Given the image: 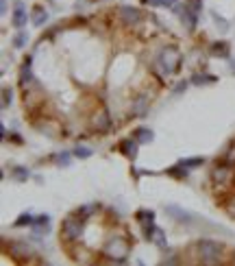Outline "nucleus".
<instances>
[{
    "instance_id": "1",
    "label": "nucleus",
    "mask_w": 235,
    "mask_h": 266,
    "mask_svg": "<svg viewBox=\"0 0 235 266\" xmlns=\"http://www.w3.org/2000/svg\"><path fill=\"white\" fill-rule=\"evenodd\" d=\"M224 247L216 240H198L196 242V253L203 264H220Z\"/></svg>"
},
{
    "instance_id": "2",
    "label": "nucleus",
    "mask_w": 235,
    "mask_h": 266,
    "mask_svg": "<svg viewBox=\"0 0 235 266\" xmlns=\"http://www.w3.org/2000/svg\"><path fill=\"white\" fill-rule=\"evenodd\" d=\"M157 68L161 70L166 77L179 72V68H181V53H179L174 46L163 48L161 53H159V57H157Z\"/></svg>"
},
{
    "instance_id": "3",
    "label": "nucleus",
    "mask_w": 235,
    "mask_h": 266,
    "mask_svg": "<svg viewBox=\"0 0 235 266\" xmlns=\"http://www.w3.org/2000/svg\"><path fill=\"white\" fill-rule=\"evenodd\" d=\"M104 253L109 255V258H113V262L116 264H124L129 258V242L124 238H111L107 240V244H104Z\"/></svg>"
},
{
    "instance_id": "4",
    "label": "nucleus",
    "mask_w": 235,
    "mask_h": 266,
    "mask_svg": "<svg viewBox=\"0 0 235 266\" xmlns=\"http://www.w3.org/2000/svg\"><path fill=\"white\" fill-rule=\"evenodd\" d=\"M233 177H235V170H233L231 164H227V162L216 164L213 170H211V181H213L216 188H224V185H229L233 181Z\"/></svg>"
},
{
    "instance_id": "5",
    "label": "nucleus",
    "mask_w": 235,
    "mask_h": 266,
    "mask_svg": "<svg viewBox=\"0 0 235 266\" xmlns=\"http://www.w3.org/2000/svg\"><path fill=\"white\" fill-rule=\"evenodd\" d=\"M83 236V218L78 216V218H74V216H70L63 220V225H61V238H66L70 240V242H74V240H78Z\"/></svg>"
},
{
    "instance_id": "6",
    "label": "nucleus",
    "mask_w": 235,
    "mask_h": 266,
    "mask_svg": "<svg viewBox=\"0 0 235 266\" xmlns=\"http://www.w3.org/2000/svg\"><path fill=\"white\" fill-rule=\"evenodd\" d=\"M166 214L172 220L181 223V225H192L194 220H196V216H194L192 212H187V209H183L181 205H174V203H168L166 205Z\"/></svg>"
},
{
    "instance_id": "7",
    "label": "nucleus",
    "mask_w": 235,
    "mask_h": 266,
    "mask_svg": "<svg viewBox=\"0 0 235 266\" xmlns=\"http://www.w3.org/2000/svg\"><path fill=\"white\" fill-rule=\"evenodd\" d=\"M174 9V13L179 16V20L183 22V27L187 29V31H194L196 29V24H198V13L194 11L189 4H185V7H172Z\"/></svg>"
},
{
    "instance_id": "8",
    "label": "nucleus",
    "mask_w": 235,
    "mask_h": 266,
    "mask_svg": "<svg viewBox=\"0 0 235 266\" xmlns=\"http://www.w3.org/2000/svg\"><path fill=\"white\" fill-rule=\"evenodd\" d=\"M118 16L127 27H135V24L142 22V13H139V9L129 7V4H124V7L118 9Z\"/></svg>"
},
{
    "instance_id": "9",
    "label": "nucleus",
    "mask_w": 235,
    "mask_h": 266,
    "mask_svg": "<svg viewBox=\"0 0 235 266\" xmlns=\"http://www.w3.org/2000/svg\"><path fill=\"white\" fill-rule=\"evenodd\" d=\"M9 253H11L13 258H18V260H28V258H33V249H31V244H28L26 240H16V242H11V247H9Z\"/></svg>"
},
{
    "instance_id": "10",
    "label": "nucleus",
    "mask_w": 235,
    "mask_h": 266,
    "mask_svg": "<svg viewBox=\"0 0 235 266\" xmlns=\"http://www.w3.org/2000/svg\"><path fill=\"white\" fill-rule=\"evenodd\" d=\"M28 22V13L24 9L22 0H16V7H13V13H11V24L13 29H24Z\"/></svg>"
},
{
    "instance_id": "11",
    "label": "nucleus",
    "mask_w": 235,
    "mask_h": 266,
    "mask_svg": "<svg viewBox=\"0 0 235 266\" xmlns=\"http://www.w3.org/2000/svg\"><path fill=\"white\" fill-rule=\"evenodd\" d=\"M92 127L96 129L98 133H107L111 129V118H109V112L107 109H101L96 116L92 118Z\"/></svg>"
},
{
    "instance_id": "12",
    "label": "nucleus",
    "mask_w": 235,
    "mask_h": 266,
    "mask_svg": "<svg viewBox=\"0 0 235 266\" xmlns=\"http://www.w3.org/2000/svg\"><path fill=\"white\" fill-rule=\"evenodd\" d=\"M31 229H33V234L37 236H46L48 232H51V216L48 214H42V216H37L33 220V225H31Z\"/></svg>"
},
{
    "instance_id": "13",
    "label": "nucleus",
    "mask_w": 235,
    "mask_h": 266,
    "mask_svg": "<svg viewBox=\"0 0 235 266\" xmlns=\"http://www.w3.org/2000/svg\"><path fill=\"white\" fill-rule=\"evenodd\" d=\"M20 83L26 88V85H33V83H37L35 81V77H33V66H31V57H26L24 59V63L20 66Z\"/></svg>"
},
{
    "instance_id": "14",
    "label": "nucleus",
    "mask_w": 235,
    "mask_h": 266,
    "mask_svg": "<svg viewBox=\"0 0 235 266\" xmlns=\"http://www.w3.org/2000/svg\"><path fill=\"white\" fill-rule=\"evenodd\" d=\"M137 147H139V142L135 138H129V140H122L120 142V153L124 155V157H129V159H135L137 157Z\"/></svg>"
},
{
    "instance_id": "15",
    "label": "nucleus",
    "mask_w": 235,
    "mask_h": 266,
    "mask_svg": "<svg viewBox=\"0 0 235 266\" xmlns=\"http://www.w3.org/2000/svg\"><path fill=\"white\" fill-rule=\"evenodd\" d=\"M146 112H148V96L146 94H139L131 103V114L133 116H144Z\"/></svg>"
},
{
    "instance_id": "16",
    "label": "nucleus",
    "mask_w": 235,
    "mask_h": 266,
    "mask_svg": "<svg viewBox=\"0 0 235 266\" xmlns=\"http://www.w3.org/2000/svg\"><path fill=\"white\" fill-rule=\"evenodd\" d=\"M31 20H33V27H44L48 22V11L42 7V4H35L33 7V13H31Z\"/></svg>"
},
{
    "instance_id": "17",
    "label": "nucleus",
    "mask_w": 235,
    "mask_h": 266,
    "mask_svg": "<svg viewBox=\"0 0 235 266\" xmlns=\"http://www.w3.org/2000/svg\"><path fill=\"white\" fill-rule=\"evenodd\" d=\"M209 53H211V57L229 59V55H231V46H229L227 42H213L211 48H209Z\"/></svg>"
},
{
    "instance_id": "18",
    "label": "nucleus",
    "mask_w": 235,
    "mask_h": 266,
    "mask_svg": "<svg viewBox=\"0 0 235 266\" xmlns=\"http://www.w3.org/2000/svg\"><path fill=\"white\" fill-rule=\"evenodd\" d=\"M133 138L137 140L139 144H151L153 138H155V133L151 131V129H146V127H137V129L133 131Z\"/></svg>"
},
{
    "instance_id": "19",
    "label": "nucleus",
    "mask_w": 235,
    "mask_h": 266,
    "mask_svg": "<svg viewBox=\"0 0 235 266\" xmlns=\"http://www.w3.org/2000/svg\"><path fill=\"white\" fill-rule=\"evenodd\" d=\"M28 177H31L28 168H24V166H13L11 168V179H13V181L24 183V181H28Z\"/></svg>"
},
{
    "instance_id": "20",
    "label": "nucleus",
    "mask_w": 235,
    "mask_h": 266,
    "mask_svg": "<svg viewBox=\"0 0 235 266\" xmlns=\"http://www.w3.org/2000/svg\"><path fill=\"white\" fill-rule=\"evenodd\" d=\"M189 83H192V85H209V83H216V77H213V74H203V72H196V74H192V79H189Z\"/></svg>"
},
{
    "instance_id": "21",
    "label": "nucleus",
    "mask_w": 235,
    "mask_h": 266,
    "mask_svg": "<svg viewBox=\"0 0 235 266\" xmlns=\"http://www.w3.org/2000/svg\"><path fill=\"white\" fill-rule=\"evenodd\" d=\"M28 44V31H22V29H18V33L13 35L11 39V46L13 48H24Z\"/></svg>"
},
{
    "instance_id": "22",
    "label": "nucleus",
    "mask_w": 235,
    "mask_h": 266,
    "mask_svg": "<svg viewBox=\"0 0 235 266\" xmlns=\"http://www.w3.org/2000/svg\"><path fill=\"white\" fill-rule=\"evenodd\" d=\"M166 173L170 175V177H174V179H187V175H189V168H185L181 162L177 164V166H172V168H168Z\"/></svg>"
},
{
    "instance_id": "23",
    "label": "nucleus",
    "mask_w": 235,
    "mask_h": 266,
    "mask_svg": "<svg viewBox=\"0 0 235 266\" xmlns=\"http://www.w3.org/2000/svg\"><path fill=\"white\" fill-rule=\"evenodd\" d=\"M135 220H137L139 225L153 223V220H155V212H153V209H137V212H135Z\"/></svg>"
},
{
    "instance_id": "24",
    "label": "nucleus",
    "mask_w": 235,
    "mask_h": 266,
    "mask_svg": "<svg viewBox=\"0 0 235 266\" xmlns=\"http://www.w3.org/2000/svg\"><path fill=\"white\" fill-rule=\"evenodd\" d=\"M33 220H35L33 214L24 212V214H20V216L16 218V223H13V227H31V225H33Z\"/></svg>"
},
{
    "instance_id": "25",
    "label": "nucleus",
    "mask_w": 235,
    "mask_h": 266,
    "mask_svg": "<svg viewBox=\"0 0 235 266\" xmlns=\"http://www.w3.org/2000/svg\"><path fill=\"white\" fill-rule=\"evenodd\" d=\"M146 7H177V2L179 0H142Z\"/></svg>"
},
{
    "instance_id": "26",
    "label": "nucleus",
    "mask_w": 235,
    "mask_h": 266,
    "mask_svg": "<svg viewBox=\"0 0 235 266\" xmlns=\"http://www.w3.org/2000/svg\"><path fill=\"white\" fill-rule=\"evenodd\" d=\"M179 162H181L185 168L194 170V168H201V166H203V164H205V157H187V159H179Z\"/></svg>"
},
{
    "instance_id": "27",
    "label": "nucleus",
    "mask_w": 235,
    "mask_h": 266,
    "mask_svg": "<svg viewBox=\"0 0 235 266\" xmlns=\"http://www.w3.org/2000/svg\"><path fill=\"white\" fill-rule=\"evenodd\" d=\"M72 155L74 153H66V150H63V153H57V155H54V164H57V166H63V168H66V166H70V162H72Z\"/></svg>"
},
{
    "instance_id": "28",
    "label": "nucleus",
    "mask_w": 235,
    "mask_h": 266,
    "mask_svg": "<svg viewBox=\"0 0 235 266\" xmlns=\"http://www.w3.org/2000/svg\"><path fill=\"white\" fill-rule=\"evenodd\" d=\"M72 153H74V157H77V159H89L94 155V150L89 147H81V144H78V147H74Z\"/></svg>"
},
{
    "instance_id": "29",
    "label": "nucleus",
    "mask_w": 235,
    "mask_h": 266,
    "mask_svg": "<svg viewBox=\"0 0 235 266\" xmlns=\"http://www.w3.org/2000/svg\"><path fill=\"white\" fill-rule=\"evenodd\" d=\"M155 232H157V227H155V220H153V223H144V225H142V234H144V240H153Z\"/></svg>"
},
{
    "instance_id": "30",
    "label": "nucleus",
    "mask_w": 235,
    "mask_h": 266,
    "mask_svg": "<svg viewBox=\"0 0 235 266\" xmlns=\"http://www.w3.org/2000/svg\"><path fill=\"white\" fill-rule=\"evenodd\" d=\"M94 212H96V205H94V203H89V205H83V207H78V209H77V216L87 218V216H92Z\"/></svg>"
},
{
    "instance_id": "31",
    "label": "nucleus",
    "mask_w": 235,
    "mask_h": 266,
    "mask_svg": "<svg viewBox=\"0 0 235 266\" xmlns=\"http://www.w3.org/2000/svg\"><path fill=\"white\" fill-rule=\"evenodd\" d=\"M153 242L157 244L159 249H166V234H163L159 227H157V232H155V236H153Z\"/></svg>"
},
{
    "instance_id": "32",
    "label": "nucleus",
    "mask_w": 235,
    "mask_h": 266,
    "mask_svg": "<svg viewBox=\"0 0 235 266\" xmlns=\"http://www.w3.org/2000/svg\"><path fill=\"white\" fill-rule=\"evenodd\" d=\"M211 20H213V24H216L220 31H229V22L224 18H220L216 11H211Z\"/></svg>"
},
{
    "instance_id": "33",
    "label": "nucleus",
    "mask_w": 235,
    "mask_h": 266,
    "mask_svg": "<svg viewBox=\"0 0 235 266\" xmlns=\"http://www.w3.org/2000/svg\"><path fill=\"white\" fill-rule=\"evenodd\" d=\"M222 159H224L227 164H231V166H235V144H233V147H229L227 150H224Z\"/></svg>"
},
{
    "instance_id": "34",
    "label": "nucleus",
    "mask_w": 235,
    "mask_h": 266,
    "mask_svg": "<svg viewBox=\"0 0 235 266\" xmlns=\"http://www.w3.org/2000/svg\"><path fill=\"white\" fill-rule=\"evenodd\" d=\"M13 100V92L11 88H2V107H9Z\"/></svg>"
},
{
    "instance_id": "35",
    "label": "nucleus",
    "mask_w": 235,
    "mask_h": 266,
    "mask_svg": "<svg viewBox=\"0 0 235 266\" xmlns=\"http://www.w3.org/2000/svg\"><path fill=\"white\" fill-rule=\"evenodd\" d=\"M187 4L194 9V11L198 13V16H201V13H203V0H187Z\"/></svg>"
},
{
    "instance_id": "36",
    "label": "nucleus",
    "mask_w": 235,
    "mask_h": 266,
    "mask_svg": "<svg viewBox=\"0 0 235 266\" xmlns=\"http://www.w3.org/2000/svg\"><path fill=\"white\" fill-rule=\"evenodd\" d=\"M187 85H189V81H181L177 85V88L172 89V94H181V92H185V89H187Z\"/></svg>"
},
{
    "instance_id": "37",
    "label": "nucleus",
    "mask_w": 235,
    "mask_h": 266,
    "mask_svg": "<svg viewBox=\"0 0 235 266\" xmlns=\"http://www.w3.org/2000/svg\"><path fill=\"white\" fill-rule=\"evenodd\" d=\"M163 264H179L177 255H170V258H166V260H163Z\"/></svg>"
},
{
    "instance_id": "38",
    "label": "nucleus",
    "mask_w": 235,
    "mask_h": 266,
    "mask_svg": "<svg viewBox=\"0 0 235 266\" xmlns=\"http://www.w3.org/2000/svg\"><path fill=\"white\" fill-rule=\"evenodd\" d=\"M9 135H11V140H13V142H16V144H22V142H24V140L20 138L18 133H9Z\"/></svg>"
},
{
    "instance_id": "39",
    "label": "nucleus",
    "mask_w": 235,
    "mask_h": 266,
    "mask_svg": "<svg viewBox=\"0 0 235 266\" xmlns=\"http://www.w3.org/2000/svg\"><path fill=\"white\" fill-rule=\"evenodd\" d=\"M0 11L7 13V0H0Z\"/></svg>"
},
{
    "instance_id": "40",
    "label": "nucleus",
    "mask_w": 235,
    "mask_h": 266,
    "mask_svg": "<svg viewBox=\"0 0 235 266\" xmlns=\"http://www.w3.org/2000/svg\"><path fill=\"white\" fill-rule=\"evenodd\" d=\"M231 74H235V59L231 61Z\"/></svg>"
}]
</instances>
